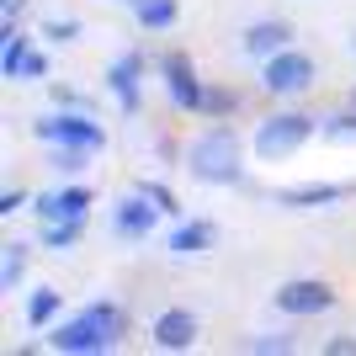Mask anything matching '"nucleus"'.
<instances>
[{
    "instance_id": "12",
    "label": "nucleus",
    "mask_w": 356,
    "mask_h": 356,
    "mask_svg": "<svg viewBox=\"0 0 356 356\" xmlns=\"http://www.w3.org/2000/svg\"><path fill=\"white\" fill-rule=\"evenodd\" d=\"M154 218H160V208L134 186V192L118 202V213H112V229H118L122 239H149V234H154Z\"/></svg>"
},
{
    "instance_id": "22",
    "label": "nucleus",
    "mask_w": 356,
    "mask_h": 356,
    "mask_svg": "<svg viewBox=\"0 0 356 356\" xmlns=\"http://www.w3.org/2000/svg\"><path fill=\"white\" fill-rule=\"evenodd\" d=\"M138 192H144V197H149V202H154V208H160V213H170V218H176V213H181L176 192H170V186H160V181H138Z\"/></svg>"
},
{
    "instance_id": "25",
    "label": "nucleus",
    "mask_w": 356,
    "mask_h": 356,
    "mask_svg": "<svg viewBox=\"0 0 356 356\" xmlns=\"http://www.w3.org/2000/svg\"><path fill=\"white\" fill-rule=\"evenodd\" d=\"M245 351H298V341H287V335H255Z\"/></svg>"
},
{
    "instance_id": "26",
    "label": "nucleus",
    "mask_w": 356,
    "mask_h": 356,
    "mask_svg": "<svg viewBox=\"0 0 356 356\" xmlns=\"http://www.w3.org/2000/svg\"><path fill=\"white\" fill-rule=\"evenodd\" d=\"M43 38H59V43H74V38H80V22H43Z\"/></svg>"
},
{
    "instance_id": "7",
    "label": "nucleus",
    "mask_w": 356,
    "mask_h": 356,
    "mask_svg": "<svg viewBox=\"0 0 356 356\" xmlns=\"http://www.w3.org/2000/svg\"><path fill=\"white\" fill-rule=\"evenodd\" d=\"M160 74H165V96H170V106L176 112H202V96H208V86L197 80L192 59L181 54V48H170L160 59Z\"/></svg>"
},
{
    "instance_id": "18",
    "label": "nucleus",
    "mask_w": 356,
    "mask_h": 356,
    "mask_svg": "<svg viewBox=\"0 0 356 356\" xmlns=\"http://www.w3.org/2000/svg\"><path fill=\"white\" fill-rule=\"evenodd\" d=\"M27 271V245H6V261H0V293H11Z\"/></svg>"
},
{
    "instance_id": "32",
    "label": "nucleus",
    "mask_w": 356,
    "mask_h": 356,
    "mask_svg": "<svg viewBox=\"0 0 356 356\" xmlns=\"http://www.w3.org/2000/svg\"><path fill=\"white\" fill-rule=\"evenodd\" d=\"M128 6H134V0H128Z\"/></svg>"
},
{
    "instance_id": "16",
    "label": "nucleus",
    "mask_w": 356,
    "mask_h": 356,
    "mask_svg": "<svg viewBox=\"0 0 356 356\" xmlns=\"http://www.w3.org/2000/svg\"><path fill=\"white\" fill-rule=\"evenodd\" d=\"M59 309H64V298L54 293V287H32V293H27V325L32 330L59 325Z\"/></svg>"
},
{
    "instance_id": "31",
    "label": "nucleus",
    "mask_w": 356,
    "mask_h": 356,
    "mask_svg": "<svg viewBox=\"0 0 356 356\" xmlns=\"http://www.w3.org/2000/svg\"><path fill=\"white\" fill-rule=\"evenodd\" d=\"M351 102H356V90H351Z\"/></svg>"
},
{
    "instance_id": "30",
    "label": "nucleus",
    "mask_w": 356,
    "mask_h": 356,
    "mask_svg": "<svg viewBox=\"0 0 356 356\" xmlns=\"http://www.w3.org/2000/svg\"><path fill=\"white\" fill-rule=\"evenodd\" d=\"M351 59H356V32H351Z\"/></svg>"
},
{
    "instance_id": "28",
    "label": "nucleus",
    "mask_w": 356,
    "mask_h": 356,
    "mask_svg": "<svg viewBox=\"0 0 356 356\" xmlns=\"http://www.w3.org/2000/svg\"><path fill=\"white\" fill-rule=\"evenodd\" d=\"M22 11H27V0H6V27H16V22H22Z\"/></svg>"
},
{
    "instance_id": "6",
    "label": "nucleus",
    "mask_w": 356,
    "mask_h": 356,
    "mask_svg": "<svg viewBox=\"0 0 356 356\" xmlns=\"http://www.w3.org/2000/svg\"><path fill=\"white\" fill-rule=\"evenodd\" d=\"M282 314H293V319H314V314H330L335 309V287L325 282V277H293V282L277 287V298H271Z\"/></svg>"
},
{
    "instance_id": "11",
    "label": "nucleus",
    "mask_w": 356,
    "mask_h": 356,
    "mask_svg": "<svg viewBox=\"0 0 356 356\" xmlns=\"http://www.w3.org/2000/svg\"><path fill=\"white\" fill-rule=\"evenodd\" d=\"M138 80H144V54L138 48H128V54H118L106 64V86H112L122 112H138Z\"/></svg>"
},
{
    "instance_id": "15",
    "label": "nucleus",
    "mask_w": 356,
    "mask_h": 356,
    "mask_svg": "<svg viewBox=\"0 0 356 356\" xmlns=\"http://www.w3.org/2000/svg\"><path fill=\"white\" fill-rule=\"evenodd\" d=\"M282 208H325V202H341V186H330V181H319V186H282V192H271Z\"/></svg>"
},
{
    "instance_id": "9",
    "label": "nucleus",
    "mask_w": 356,
    "mask_h": 356,
    "mask_svg": "<svg viewBox=\"0 0 356 356\" xmlns=\"http://www.w3.org/2000/svg\"><path fill=\"white\" fill-rule=\"evenodd\" d=\"M197 314L192 309H165L154 325H149V341H154V351H186V346H197Z\"/></svg>"
},
{
    "instance_id": "10",
    "label": "nucleus",
    "mask_w": 356,
    "mask_h": 356,
    "mask_svg": "<svg viewBox=\"0 0 356 356\" xmlns=\"http://www.w3.org/2000/svg\"><path fill=\"white\" fill-rule=\"evenodd\" d=\"M38 218H43V223H86L90 218V186L43 192V197H38Z\"/></svg>"
},
{
    "instance_id": "29",
    "label": "nucleus",
    "mask_w": 356,
    "mask_h": 356,
    "mask_svg": "<svg viewBox=\"0 0 356 356\" xmlns=\"http://www.w3.org/2000/svg\"><path fill=\"white\" fill-rule=\"evenodd\" d=\"M22 202H27V197H22V192H16V186H11V192L0 197V213H16V208H22Z\"/></svg>"
},
{
    "instance_id": "19",
    "label": "nucleus",
    "mask_w": 356,
    "mask_h": 356,
    "mask_svg": "<svg viewBox=\"0 0 356 356\" xmlns=\"http://www.w3.org/2000/svg\"><path fill=\"white\" fill-rule=\"evenodd\" d=\"M86 234V223H43V250H70Z\"/></svg>"
},
{
    "instance_id": "24",
    "label": "nucleus",
    "mask_w": 356,
    "mask_h": 356,
    "mask_svg": "<svg viewBox=\"0 0 356 356\" xmlns=\"http://www.w3.org/2000/svg\"><path fill=\"white\" fill-rule=\"evenodd\" d=\"M16 80H48V54L32 48L27 59H22V70H16Z\"/></svg>"
},
{
    "instance_id": "3",
    "label": "nucleus",
    "mask_w": 356,
    "mask_h": 356,
    "mask_svg": "<svg viewBox=\"0 0 356 356\" xmlns=\"http://www.w3.org/2000/svg\"><path fill=\"white\" fill-rule=\"evenodd\" d=\"M314 134H319V122H314L309 112H271V118L255 122L250 144H255L261 160H287V154H298Z\"/></svg>"
},
{
    "instance_id": "5",
    "label": "nucleus",
    "mask_w": 356,
    "mask_h": 356,
    "mask_svg": "<svg viewBox=\"0 0 356 356\" xmlns=\"http://www.w3.org/2000/svg\"><path fill=\"white\" fill-rule=\"evenodd\" d=\"M38 138L54 149H90V154H102L106 128L90 112H54V118H38Z\"/></svg>"
},
{
    "instance_id": "13",
    "label": "nucleus",
    "mask_w": 356,
    "mask_h": 356,
    "mask_svg": "<svg viewBox=\"0 0 356 356\" xmlns=\"http://www.w3.org/2000/svg\"><path fill=\"white\" fill-rule=\"evenodd\" d=\"M213 234H218V229H213L208 218L176 223V229L165 234V250H170V255H202V250H208V245H213Z\"/></svg>"
},
{
    "instance_id": "8",
    "label": "nucleus",
    "mask_w": 356,
    "mask_h": 356,
    "mask_svg": "<svg viewBox=\"0 0 356 356\" xmlns=\"http://www.w3.org/2000/svg\"><path fill=\"white\" fill-rule=\"evenodd\" d=\"M282 48H293V27H287L282 16H266V22H250V27L239 32V54L245 59H271V54H282Z\"/></svg>"
},
{
    "instance_id": "2",
    "label": "nucleus",
    "mask_w": 356,
    "mask_h": 356,
    "mask_svg": "<svg viewBox=\"0 0 356 356\" xmlns=\"http://www.w3.org/2000/svg\"><path fill=\"white\" fill-rule=\"evenodd\" d=\"M186 170H192L202 186H239L245 181V144L239 134L223 122V128H208L186 144Z\"/></svg>"
},
{
    "instance_id": "23",
    "label": "nucleus",
    "mask_w": 356,
    "mask_h": 356,
    "mask_svg": "<svg viewBox=\"0 0 356 356\" xmlns=\"http://www.w3.org/2000/svg\"><path fill=\"white\" fill-rule=\"evenodd\" d=\"M90 149H54V170H64V176H74V170H86Z\"/></svg>"
},
{
    "instance_id": "20",
    "label": "nucleus",
    "mask_w": 356,
    "mask_h": 356,
    "mask_svg": "<svg viewBox=\"0 0 356 356\" xmlns=\"http://www.w3.org/2000/svg\"><path fill=\"white\" fill-rule=\"evenodd\" d=\"M234 106H239V96H234V90H223V86H208V96H202V112H208L213 122H223L229 112H234Z\"/></svg>"
},
{
    "instance_id": "14",
    "label": "nucleus",
    "mask_w": 356,
    "mask_h": 356,
    "mask_svg": "<svg viewBox=\"0 0 356 356\" xmlns=\"http://www.w3.org/2000/svg\"><path fill=\"white\" fill-rule=\"evenodd\" d=\"M134 16L144 32H170L181 22V0H134Z\"/></svg>"
},
{
    "instance_id": "17",
    "label": "nucleus",
    "mask_w": 356,
    "mask_h": 356,
    "mask_svg": "<svg viewBox=\"0 0 356 356\" xmlns=\"http://www.w3.org/2000/svg\"><path fill=\"white\" fill-rule=\"evenodd\" d=\"M32 54V43L22 38V27H6V54H0V74L6 80H16V70H22V59Z\"/></svg>"
},
{
    "instance_id": "1",
    "label": "nucleus",
    "mask_w": 356,
    "mask_h": 356,
    "mask_svg": "<svg viewBox=\"0 0 356 356\" xmlns=\"http://www.w3.org/2000/svg\"><path fill=\"white\" fill-rule=\"evenodd\" d=\"M128 309L122 303H112V298H96L90 309L70 314V319H59V325H48V346L64 356H96V351H112V346L128 335Z\"/></svg>"
},
{
    "instance_id": "4",
    "label": "nucleus",
    "mask_w": 356,
    "mask_h": 356,
    "mask_svg": "<svg viewBox=\"0 0 356 356\" xmlns=\"http://www.w3.org/2000/svg\"><path fill=\"white\" fill-rule=\"evenodd\" d=\"M319 80V64L303 54V48H282V54H271V59H261V90L266 96H303V90Z\"/></svg>"
},
{
    "instance_id": "27",
    "label": "nucleus",
    "mask_w": 356,
    "mask_h": 356,
    "mask_svg": "<svg viewBox=\"0 0 356 356\" xmlns=\"http://www.w3.org/2000/svg\"><path fill=\"white\" fill-rule=\"evenodd\" d=\"M325 356H356V341H351V335H330V341H325Z\"/></svg>"
},
{
    "instance_id": "21",
    "label": "nucleus",
    "mask_w": 356,
    "mask_h": 356,
    "mask_svg": "<svg viewBox=\"0 0 356 356\" xmlns=\"http://www.w3.org/2000/svg\"><path fill=\"white\" fill-rule=\"evenodd\" d=\"M319 134L335 138V144H351V138H356V112H335L330 122H319Z\"/></svg>"
}]
</instances>
